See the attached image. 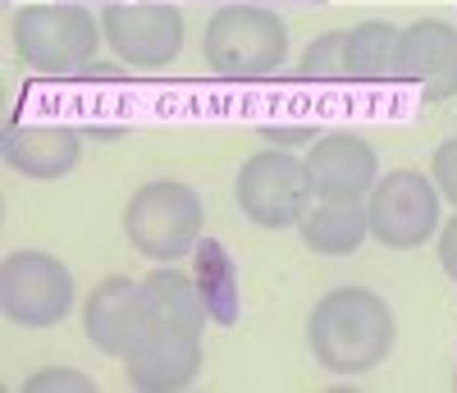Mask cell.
<instances>
[{"label": "cell", "mask_w": 457, "mask_h": 393, "mask_svg": "<svg viewBox=\"0 0 457 393\" xmlns=\"http://www.w3.org/2000/svg\"><path fill=\"white\" fill-rule=\"evenodd\" d=\"M142 297H146V330L124 352L129 384L146 393L187 389L202 371V325L211 316L197 293V280H183L179 270L161 265L142 280Z\"/></svg>", "instance_id": "6da1fadb"}, {"label": "cell", "mask_w": 457, "mask_h": 393, "mask_svg": "<svg viewBox=\"0 0 457 393\" xmlns=\"http://www.w3.org/2000/svg\"><path fill=\"white\" fill-rule=\"evenodd\" d=\"M394 311L370 288H334L307 316L312 357L329 375H366L394 352Z\"/></svg>", "instance_id": "7a4b0ae2"}, {"label": "cell", "mask_w": 457, "mask_h": 393, "mask_svg": "<svg viewBox=\"0 0 457 393\" xmlns=\"http://www.w3.org/2000/svg\"><path fill=\"white\" fill-rule=\"evenodd\" d=\"M101 32L92 10L83 5H23L14 14V51L28 69L55 73V78H79V69L92 64Z\"/></svg>", "instance_id": "3957f363"}, {"label": "cell", "mask_w": 457, "mask_h": 393, "mask_svg": "<svg viewBox=\"0 0 457 393\" xmlns=\"http://www.w3.org/2000/svg\"><path fill=\"white\" fill-rule=\"evenodd\" d=\"M202 51L220 78H275V69L288 55V28L275 10L220 5L206 23Z\"/></svg>", "instance_id": "277c9868"}, {"label": "cell", "mask_w": 457, "mask_h": 393, "mask_svg": "<svg viewBox=\"0 0 457 393\" xmlns=\"http://www.w3.org/2000/svg\"><path fill=\"white\" fill-rule=\"evenodd\" d=\"M124 233L146 261L170 265L202 238V196L174 179L142 183L124 206Z\"/></svg>", "instance_id": "5b68a950"}, {"label": "cell", "mask_w": 457, "mask_h": 393, "mask_svg": "<svg viewBox=\"0 0 457 393\" xmlns=\"http://www.w3.org/2000/svg\"><path fill=\"white\" fill-rule=\"evenodd\" d=\"M0 306L19 330H51L73 306V274L46 252H10L0 265Z\"/></svg>", "instance_id": "8992f818"}, {"label": "cell", "mask_w": 457, "mask_h": 393, "mask_svg": "<svg viewBox=\"0 0 457 393\" xmlns=\"http://www.w3.org/2000/svg\"><path fill=\"white\" fill-rule=\"evenodd\" d=\"M234 196H238V211L252 224L288 229V224L302 220L307 196H312L307 161H297V155H288V151H256L252 161L238 170Z\"/></svg>", "instance_id": "52a82bcc"}, {"label": "cell", "mask_w": 457, "mask_h": 393, "mask_svg": "<svg viewBox=\"0 0 457 393\" xmlns=\"http://www.w3.org/2000/svg\"><path fill=\"white\" fill-rule=\"evenodd\" d=\"M370 233L385 247H421L439 229V188L421 170H394L385 183L370 188Z\"/></svg>", "instance_id": "ba28073f"}, {"label": "cell", "mask_w": 457, "mask_h": 393, "mask_svg": "<svg viewBox=\"0 0 457 393\" xmlns=\"http://www.w3.org/2000/svg\"><path fill=\"white\" fill-rule=\"evenodd\" d=\"M105 42L133 69H165L183 51V14L174 5H105Z\"/></svg>", "instance_id": "9c48e42d"}, {"label": "cell", "mask_w": 457, "mask_h": 393, "mask_svg": "<svg viewBox=\"0 0 457 393\" xmlns=\"http://www.w3.org/2000/svg\"><path fill=\"white\" fill-rule=\"evenodd\" d=\"M307 174L320 202H361L379 183L375 151L361 133H325L307 155Z\"/></svg>", "instance_id": "30bf717a"}, {"label": "cell", "mask_w": 457, "mask_h": 393, "mask_svg": "<svg viewBox=\"0 0 457 393\" xmlns=\"http://www.w3.org/2000/svg\"><path fill=\"white\" fill-rule=\"evenodd\" d=\"M83 330H87V343L110 352V357H124V352L142 339L146 330V297H142V284L124 280V274H110L101 280L87 297V311H83Z\"/></svg>", "instance_id": "8fae6325"}, {"label": "cell", "mask_w": 457, "mask_h": 393, "mask_svg": "<svg viewBox=\"0 0 457 393\" xmlns=\"http://www.w3.org/2000/svg\"><path fill=\"white\" fill-rule=\"evenodd\" d=\"M398 78L421 83L430 101L457 92V28L439 19H421L398 32Z\"/></svg>", "instance_id": "7c38bea8"}, {"label": "cell", "mask_w": 457, "mask_h": 393, "mask_svg": "<svg viewBox=\"0 0 457 393\" xmlns=\"http://www.w3.org/2000/svg\"><path fill=\"white\" fill-rule=\"evenodd\" d=\"M79 142L83 138L73 129H10L0 151H5V165L19 170L23 179L51 183L79 165V151H83Z\"/></svg>", "instance_id": "4fadbf2b"}, {"label": "cell", "mask_w": 457, "mask_h": 393, "mask_svg": "<svg viewBox=\"0 0 457 393\" xmlns=\"http://www.w3.org/2000/svg\"><path fill=\"white\" fill-rule=\"evenodd\" d=\"M366 211L357 202H320L312 211H302L297 220V233H302V243H307L316 256H348L361 247L366 238Z\"/></svg>", "instance_id": "5bb4252c"}, {"label": "cell", "mask_w": 457, "mask_h": 393, "mask_svg": "<svg viewBox=\"0 0 457 393\" xmlns=\"http://www.w3.org/2000/svg\"><path fill=\"white\" fill-rule=\"evenodd\" d=\"M193 280H197V293H202V302L211 311V321L215 325H238V311H243V302H238V270H234V261H228L224 243L197 238V247H193Z\"/></svg>", "instance_id": "9a60e30c"}, {"label": "cell", "mask_w": 457, "mask_h": 393, "mask_svg": "<svg viewBox=\"0 0 457 393\" xmlns=\"http://www.w3.org/2000/svg\"><path fill=\"white\" fill-rule=\"evenodd\" d=\"M348 78L353 83H394L398 78V28L361 23L348 32Z\"/></svg>", "instance_id": "2e32d148"}, {"label": "cell", "mask_w": 457, "mask_h": 393, "mask_svg": "<svg viewBox=\"0 0 457 393\" xmlns=\"http://www.w3.org/2000/svg\"><path fill=\"white\" fill-rule=\"evenodd\" d=\"M307 83H348V32H325L302 55Z\"/></svg>", "instance_id": "e0dca14e"}, {"label": "cell", "mask_w": 457, "mask_h": 393, "mask_svg": "<svg viewBox=\"0 0 457 393\" xmlns=\"http://www.w3.org/2000/svg\"><path fill=\"white\" fill-rule=\"evenodd\" d=\"M23 393H96V384H92L87 375H79V371L55 366V371H37V375L23 384Z\"/></svg>", "instance_id": "ac0fdd59"}, {"label": "cell", "mask_w": 457, "mask_h": 393, "mask_svg": "<svg viewBox=\"0 0 457 393\" xmlns=\"http://www.w3.org/2000/svg\"><path fill=\"white\" fill-rule=\"evenodd\" d=\"M435 188H439V196L457 202V138H448L435 155Z\"/></svg>", "instance_id": "d6986e66"}, {"label": "cell", "mask_w": 457, "mask_h": 393, "mask_svg": "<svg viewBox=\"0 0 457 393\" xmlns=\"http://www.w3.org/2000/svg\"><path fill=\"white\" fill-rule=\"evenodd\" d=\"M439 256H444V270H448V280H453V293H457V220H448V224H444Z\"/></svg>", "instance_id": "ffe728a7"}, {"label": "cell", "mask_w": 457, "mask_h": 393, "mask_svg": "<svg viewBox=\"0 0 457 393\" xmlns=\"http://www.w3.org/2000/svg\"><path fill=\"white\" fill-rule=\"evenodd\" d=\"M234 5H261V10H316V5H325V0H234Z\"/></svg>", "instance_id": "44dd1931"}, {"label": "cell", "mask_w": 457, "mask_h": 393, "mask_svg": "<svg viewBox=\"0 0 457 393\" xmlns=\"http://www.w3.org/2000/svg\"><path fill=\"white\" fill-rule=\"evenodd\" d=\"M261 138H265V142H284V146H293V142H312V129H265Z\"/></svg>", "instance_id": "7402d4cb"}, {"label": "cell", "mask_w": 457, "mask_h": 393, "mask_svg": "<svg viewBox=\"0 0 457 393\" xmlns=\"http://www.w3.org/2000/svg\"><path fill=\"white\" fill-rule=\"evenodd\" d=\"M151 5H174L179 10V5H220V0H151Z\"/></svg>", "instance_id": "603a6c76"}, {"label": "cell", "mask_w": 457, "mask_h": 393, "mask_svg": "<svg viewBox=\"0 0 457 393\" xmlns=\"http://www.w3.org/2000/svg\"><path fill=\"white\" fill-rule=\"evenodd\" d=\"M64 5H83V10H92V5H120V0H64Z\"/></svg>", "instance_id": "cb8c5ba5"}, {"label": "cell", "mask_w": 457, "mask_h": 393, "mask_svg": "<svg viewBox=\"0 0 457 393\" xmlns=\"http://www.w3.org/2000/svg\"><path fill=\"white\" fill-rule=\"evenodd\" d=\"M453 389H457V366H453Z\"/></svg>", "instance_id": "d4e9b609"}]
</instances>
